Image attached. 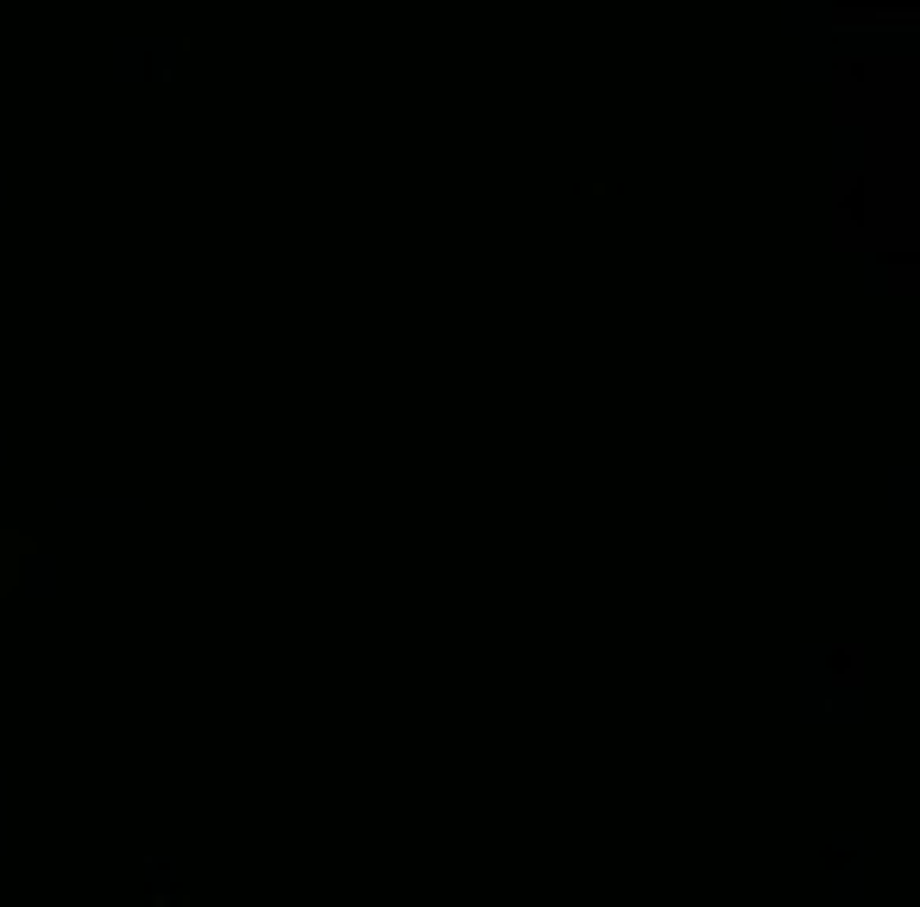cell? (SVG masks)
Here are the masks:
<instances>
[{
  "mask_svg": "<svg viewBox=\"0 0 920 907\" xmlns=\"http://www.w3.org/2000/svg\"><path fill=\"white\" fill-rule=\"evenodd\" d=\"M113 76H145V45L139 39H120L113 45Z\"/></svg>",
  "mask_w": 920,
  "mask_h": 907,
  "instance_id": "3957f363",
  "label": "cell"
},
{
  "mask_svg": "<svg viewBox=\"0 0 920 907\" xmlns=\"http://www.w3.org/2000/svg\"><path fill=\"white\" fill-rule=\"evenodd\" d=\"M782 32L788 39H820V32H832V7L826 0H782Z\"/></svg>",
  "mask_w": 920,
  "mask_h": 907,
  "instance_id": "6da1fadb",
  "label": "cell"
},
{
  "mask_svg": "<svg viewBox=\"0 0 920 907\" xmlns=\"http://www.w3.org/2000/svg\"><path fill=\"white\" fill-rule=\"evenodd\" d=\"M832 69V32H820V39H801V83H820Z\"/></svg>",
  "mask_w": 920,
  "mask_h": 907,
  "instance_id": "7a4b0ae2",
  "label": "cell"
}]
</instances>
